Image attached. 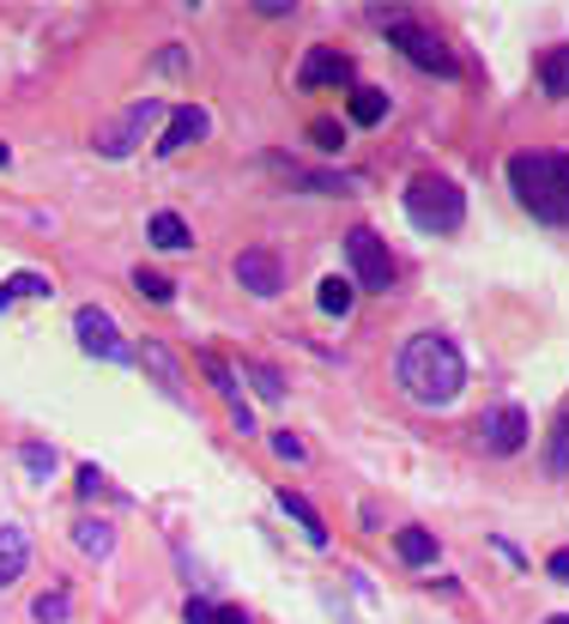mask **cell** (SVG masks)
Here are the masks:
<instances>
[{
	"label": "cell",
	"mask_w": 569,
	"mask_h": 624,
	"mask_svg": "<svg viewBox=\"0 0 569 624\" xmlns=\"http://www.w3.org/2000/svg\"><path fill=\"white\" fill-rule=\"evenodd\" d=\"M19 461H25V473H37V479H55V449L49 442H25Z\"/></svg>",
	"instance_id": "cell-27"
},
{
	"label": "cell",
	"mask_w": 569,
	"mask_h": 624,
	"mask_svg": "<svg viewBox=\"0 0 569 624\" xmlns=\"http://www.w3.org/2000/svg\"><path fill=\"white\" fill-rule=\"evenodd\" d=\"M79 497H121V492L109 485V473H97V467H79Z\"/></svg>",
	"instance_id": "cell-28"
},
{
	"label": "cell",
	"mask_w": 569,
	"mask_h": 624,
	"mask_svg": "<svg viewBox=\"0 0 569 624\" xmlns=\"http://www.w3.org/2000/svg\"><path fill=\"white\" fill-rule=\"evenodd\" d=\"M406 219L425 236H449L466 224V195L449 176H413V183H406Z\"/></svg>",
	"instance_id": "cell-4"
},
{
	"label": "cell",
	"mask_w": 569,
	"mask_h": 624,
	"mask_svg": "<svg viewBox=\"0 0 569 624\" xmlns=\"http://www.w3.org/2000/svg\"><path fill=\"white\" fill-rule=\"evenodd\" d=\"M509 188L539 224L569 231V152H515L509 158Z\"/></svg>",
	"instance_id": "cell-2"
},
{
	"label": "cell",
	"mask_w": 569,
	"mask_h": 624,
	"mask_svg": "<svg viewBox=\"0 0 569 624\" xmlns=\"http://www.w3.org/2000/svg\"><path fill=\"white\" fill-rule=\"evenodd\" d=\"M73 546L85 552V558H109V552H116V528H109V521H73Z\"/></svg>",
	"instance_id": "cell-16"
},
{
	"label": "cell",
	"mask_w": 569,
	"mask_h": 624,
	"mask_svg": "<svg viewBox=\"0 0 569 624\" xmlns=\"http://www.w3.org/2000/svg\"><path fill=\"white\" fill-rule=\"evenodd\" d=\"M243 377L255 382V394H260V401H284V377H279L272 365H243Z\"/></svg>",
	"instance_id": "cell-26"
},
{
	"label": "cell",
	"mask_w": 569,
	"mask_h": 624,
	"mask_svg": "<svg viewBox=\"0 0 569 624\" xmlns=\"http://www.w3.org/2000/svg\"><path fill=\"white\" fill-rule=\"evenodd\" d=\"M200 370H207V382H212V389L224 394V401H231V413H243L248 401H243V389H236V370L224 365L219 351H200Z\"/></svg>",
	"instance_id": "cell-19"
},
{
	"label": "cell",
	"mask_w": 569,
	"mask_h": 624,
	"mask_svg": "<svg viewBox=\"0 0 569 624\" xmlns=\"http://www.w3.org/2000/svg\"><path fill=\"white\" fill-rule=\"evenodd\" d=\"M479 442L491 455H515L521 442H527V413L521 406H497V413L479 418Z\"/></svg>",
	"instance_id": "cell-10"
},
{
	"label": "cell",
	"mask_w": 569,
	"mask_h": 624,
	"mask_svg": "<svg viewBox=\"0 0 569 624\" xmlns=\"http://www.w3.org/2000/svg\"><path fill=\"white\" fill-rule=\"evenodd\" d=\"M315 303H322L327 315H339V322H346L351 303H358V286H351V279H339V274H327V279H322V291H315Z\"/></svg>",
	"instance_id": "cell-20"
},
{
	"label": "cell",
	"mask_w": 569,
	"mask_h": 624,
	"mask_svg": "<svg viewBox=\"0 0 569 624\" xmlns=\"http://www.w3.org/2000/svg\"><path fill=\"white\" fill-rule=\"evenodd\" d=\"M133 291H140V298H152V303H170V298H176V279L152 274V267H133Z\"/></svg>",
	"instance_id": "cell-24"
},
{
	"label": "cell",
	"mask_w": 569,
	"mask_h": 624,
	"mask_svg": "<svg viewBox=\"0 0 569 624\" xmlns=\"http://www.w3.org/2000/svg\"><path fill=\"white\" fill-rule=\"evenodd\" d=\"M351 79H358V67H351V55H339V49H310V55H303V67H298L303 92H322V85H351Z\"/></svg>",
	"instance_id": "cell-11"
},
{
	"label": "cell",
	"mask_w": 569,
	"mask_h": 624,
	"mask_svg": "<svg viewBox=\"0 0 569 624\" xmlns=\"http://www.w3.org/2000/svg\"><path fill=\"white\" fill-rule=\"evenodd\" d=\"M346 109H351V122H358V128H375V122L388 116V92H375V85H358Z\"/></svg>",
	"instance_id": "cell-21"
},
{
	"label": "cell",
	"mask_w": 569,
	"mask_h": 624,
	"mask_svg": "<svg viewBox=\"0 0 569 624\" xmlns=\"http://www.w3.org/2000/svg\"><path fill=\"white\" fill-rule=\"evenodd\" d=\"M539 85H545V97H569V43L539 55Z\"/></svg>",
	"instance_id": "cell-17"
},
{
	"label": "cell",
	"mask_w": 569,
	"mask_h": 624,
	"mask_svg": "<svg viewBox=\"0 0 569 624\" xmlns=\"http://www.w3.org/2000/svg\"><path fill=\"white\" fill-rule=\"evenodd\" d=\"M146 236H152L158 249H188V243H195V236H188V224H182V212H152Z\"/></svg>",
	"instance_id": "cell-22"
},
{
	"label": "cell",
	"mask_w": 569,
	"mask_h": 624,
	"mask_svg": "<svg viewBox=\"0 0 569 624\" xmlns=\"http://www.w3.org/2000/svg\"><path fill=\"white\" fill-rule=\"evenodd\" d=\"M7 164H13V152H7V146H0V170H7Z\"/></svg>",
	"instance_id": "cell-35"
},
{
	"label": "cell",
	"mask_w": 569,
	"mask_h": 624,
	"mask_svg": "<svg viewBox=\"0 0 569 624\" xmlns=\"http://www.w3.org/2000/svg\"><path fill=\"white\" fill-rule=\"evenodd\" d=\"M212 624H255L243 606H212Z\"/></svg>",
	"instance_id": "cell-33"
},
{
	"label": "cell",
	"mask_w": 569,
	"mask_h": 624,
	"mask_svg": "<svg viewBox=\"0 0 569 624\" xmlns=\"http://www.w3.org/2000/svg\"><path fill=\"white\" fill-rule=\"evenodd\" d=\"M182 619H188V624H212V600L188 594V606H182Z\"/></svg>",
	"instance_id": "cell-31"
},
{
	"label": "cell",
	"mask_w": 569,
	"mask_h": 624,
	"mask_svg": "<svg viewBox=\"0 0 569 624\" xmlns=\"http://www.w3.org/2000/svg\"><path fill=\"white\" fill-rule=\"evenodd\" d=\"M545 570H551V582H564V588H569V546H564V552H551V558H545Z\"/></svg>",
	"instance_id": "cell-32"
},
{
	"label": "cell",
	"mask_w": 569,
	"mask_h": 624,
	"mask_svg": "<svg viewBox=\"0 0 569 624\" xmlns=\"http://www.w3.org/2000/svg\"><path fill=\"white\" fill-rule=\"evenodd\" d=\"M25 298H55V286H49V274H13L7 286H0V310H13V303H25Z\"/></svg>",
	"instance_id": "cell-18"
},
{
	"label": "cell",
	"mask_w": 569,
	"mask_h": 624,
	"mask_svg": "<svg viewBox=\"0 0 569 624\" xmlns=\"http://www.w3.org/2000/svg\"><path fill=\"white\" fill-rule=\"evenodd\" d=\"M73 334H79V346H85L91 358H109V365H128L133 358L128 339H121L116 322H109V310H97V303H79L73 310Z\"/></svg>",
	"instance_id": "cell-7"
},
{
	"label": "cell",
	"mask_w": 569,
	"mask_h": 624,
	"mask_svg": "<svg viewBox=\"0 0 569 624\" xmlns=\"http://www.w3.org/2000/svg\"><path fill=\"white\" fill-rule=\"evenodd\" d=\"M207 128H212V116H207L200 104L170 109V116H164V134H158V152H164V158L188 152V146H200V140H207Z\"/></svg>",
	"instance_id": "cell-9"
},
{
	"label": "cell",
	"mask_w": 569,
	"mask_h": 624,
	"mask_svg": "<svg viewBox=\"0 0 569 624\" xmlns=\"http://www.w3.org/2000/svg\"><path fill=\"white\" fill-rule=\"evenodd\" d=\"M545 467H551V473H569V413L557 418V430L545 437Z\"/></svg>",
	"instance_id": "cell-25"
},
{
	"label": "cell",
	"mask_w": 569,
	"mask_h": 624,
	"mask_svg": "<svg viewBox=\"0 0 569 624\" xmlns=\"http://www.w3.org/2000/svg\"><path fill=\"white\" fill-rule=\"evenodd\" d=\"M394 552H400V564L425 570V564H437V533L430 528H400L394 533Z\"/></svg>",
	"instance_id": "cell-15"
},
{
	"label": "cell",
	"mask_w": 569,
	"mask_h": 624,
	"mask_svg": "<svg viewBox=\"0 0 569 624\" xmlns=\"http://www.w3.org/2000/svg\"><path fill=\"white\" fill-rule=\"evenodd\" d=\"M310 140L322 146V152H339V146H346V134H339L334 122H315V128H310Z\"/></svg>",
	"instance_id": "cell-29"
},
{
	"label": "cell",
	"mask_w": 569,
	"mask_h": 624,
	"mask_svg": "<svg viewBox=\"0 0 569 624\" xmlns=\"http://www.w3.org/2000/svg\"><path fill=\"white\" fill-rule=\"evenodd\" d=\"M272 449H279L284 461H303V455H310V449H303V437H291V430H279V437H272Z\"/></svg>",
	"instance_id": "cell-30"
},
{
	"label": "cell",
	"mask_w": 569,
	"mask_h": 624,
	"mask_svg": "<svg viewBox=\"0 0 569 624\" xmlns=\"http://www.w3.org/2000/svg\"><path fill=\"white\" fill-rule=\"evenodd\" d=\"M346 267H351V286L358 291H394V255L370 224H351L346 231Z\"/></svg>",
	"instance_id": "cell-5"
},
{
	"label": "cell",
	"mask_w": 569,
	"mask_h": 624,
	"mask_svg": "<svg viewBox=\"0 0 569 624\" xmlns=\"http://www.w3.org/2000/svg\"><path fill=\"white\" fill-rule=\"evenodd\" d=\"M279 509H284V516H291V521H298V528H303V540H310V546H327V521H322V509H315V504H310V497H303V492H291V485H279Z\"/></svg>",
	"instance_id": "cell-12"
},
{
	"label": "cell",
	"mask_w": 569,
	"mask_h": 624,
	"mask_svg": "<svg viewBox=\"0 0 569 624\" xmlns=\"http://www.w3.org/2000/svg\"><path fill=\"white\" fill-rule=\"evenodd\" d=\"M140 365L158 377V389H170V394L182 389V365H176V351H170L164 339H146V346H140Z\"/></svg>",
	"instance_id": "cell-14"
},
{
	"label": "cell",
	"mask_w": 569,
	"mask_h": 624,
	"mask_svg": "<svg viewBox=\"0 0 569 624\" xmlns=\"http://www.w3.org/2000/svg\"><path fill=\"white\" fill-rule=\"evenodd\" d=\"M545 624H569V612H551V619H545Z\"/></svg>",
	"instance_id": "cell-34"
},
{
	"label": "cell",
	"mask_w": 569,
	"mask_h": 624,
	"mask_svg": "<svg viewBox=\"0 0 569 624\" xmlns=\"http://www.w3.org/2000/svg\"><path fill=\"white\" fill-rule=\"evenodd\" d=\"M31 564V540L25 528H0V588H13Z\"/></svg>",
	"instance_id": "cell-13"
},
{
	"label": "cell",
	"mask_w": 569,
	"mask_h": 624,
	"mask_svg": "<svg viewBox=\"0 0 569 624\" xmlns=\"http://www.w3.org/2000/svg\"><path fill=\"white\" fill-rule=\"evenodd\" d=\"M375 25H388L394 49L418 67V73H437V79H454V49L437 37L430 25H418L406 7H375Z\"/></svg>",
	"instance_id": "cell-3"
},
{
	"label": "cell",
	"mask_w": 569,
	"mask_h": 624,
	"mask_svg": "<svg viewBox=\"0 0 569 624\" xmlns=\"http://www.w3.org/2000/svg\"><path fill=\"white\" fill-rule=\"evenodd\" d=\"M164 116H170V109L158 104V97H140V104H128L116 122H104V128H97V152H104V158H128Z\"/></svg>",
	"instance_id": "cell-6"
},
{
	"label": "cell",
	"mask_w": 569,
	"mask_h": 624,
	"mask_svg": "<svg viewBox=\"0 0 569 624\" xmlns=\"http://www.w3.org/2000/svg\"><path fill=\"white\" fill-rule=\"evenodd\" d=\"M231 274L248 298H279L284 291V261L272 255V249H243V255L231 261Z\"/></svg>",
	"instance_id": "cell-8"
},
{
	"label": "cell",
	"mask_w": 569,
	"mask_h": 624,
	"mask_svg": "<svg viewBox=\"0 0 569 624\" xmlns=\"http://www.w3.org/2000/svg\"><path fill=\"white\" fill-rule=\"evenodd\" d=\"M31 619H37V624H67V619H73V594H67V588H49V594H37Z\"/></svg>",
	"instance_id": "cell-23"
},
{
	"label": "cell",
	"mask_w": 569,
	"mask_h": 624,
	"mask_svg": "<svg viewBox=\"0 0 569 624\" xmlns=\"http://www.w3.org/2000/svg\"><path fill=\"white\" fill-rule=\"evenodd\" d=\"M394 377H400V389L413 394L418 406H449L454 394L466 389V358L449 334H413L400 346Z\"/></svg>",
	"instance_id": "cell-1"
}]
</instances>
